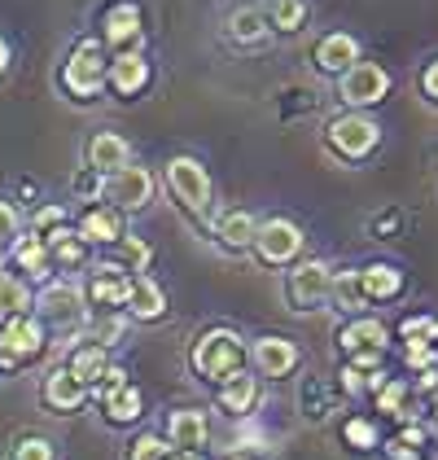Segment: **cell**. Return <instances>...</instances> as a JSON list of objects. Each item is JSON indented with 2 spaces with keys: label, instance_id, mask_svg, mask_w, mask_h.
<instances>
[{
  "label": "cell",
  "instance_id": "obj_1",
  "mask_svg": "<svg viewBox=\"0 0 438 460\" xmlns=\"http://www.w3.org/2000/svg\"><path fill=\"white\" fill-rule=\"evenodd\" d=\"M241 355H246V347H241V338L232 329H211L197 342V351H193V368L206 382H223V377L241 373Z\"/></svg>",
  "mask_w": 438,
  "mask_h": 460
},
{
  "label": "cell",
  "instance_id": "obj_28",
  "mask_svg": "<svg viewBox=\"0 0 438 460\" xmlns=\"http://www.w3.org/2000/svg\"><path fill=\"white\" fill-rule=\"evenodd\" d=\"M106 368H110V359H106V347H101V342H88V347L71 351V373L83 386H88V382H101Z\"/></svg>",
  "mask_w": 438,
  "mask_h": 460
},
{
  "label": "cell",
  "instance_id": "obj_23",
  "mask_svg": "<svg viewBox=\"0 0 438 460\" xmlns=\"http://www.w3.org/2000/svg\"><path fill=\"white\" fill-rule=\"evenodd\" d=\"M136 36H141V9L127 4V0L114 4V9L106 13V44L118 49V44H127V40H136Z\"/></svg>",
  "mask_w": 438,
  "mask_h": 460
},
{
  "label": "cell",
  "instance_id": "obj_42",
  "mask_svg": "<svg viewBox=\"0 0 438 460\" xmlns=\"http://www.w3.org/2000/svg\"><path fill=\"white\" fill-rule=\"evenodd\" d=\"M62 219H66V211H62V207H39V211H36V228H39V233H44V228L53 233V228H62Z\"/></svg>",
  "mask_w": 438,
  "mask_h": 460
},
{
  "label": "cell",
  "instance_id": "obj_32",
  "mask_svg": "<svg viewBox=\"0 0 438 460\" xmlns=\"http://www.w3.org/2000/svg\"><path fill=\"white\" fill-rule=\"evenodd\" d=\"M333 294H337V303L342 307H364V289H360V272H342V277H333Z\"/></svg>",
  "mask_w": 438,
  "mask_h": 460
},
{
  "label": "cell",
  "instance_id": "obj_19",
  "mask_svg": "<svg viewBox=\"0 0 438 460\" xmlns=\"http://www.w3.org/2000/svg\"><path fill=\"white\" fill-rule=\"evenodd\" d=\"M255 394H258V382L250 373H232V377H223V386H219V403H223V412L246 417L250 403H255Z\"/></svg>",
  "mask_w": 438,
  "mask_h": 460
},
{
  "label": "cell",
  "instance_id": "obj_25",
  "mask_svg": "<svg viewBox=\"0 0 438 460\" xmlns=\"http://www.w3.org/2000/svg\"><path fill=\"white\" fill-rule=\"evenodd\" d=\"M215 233H219V242H223V246H232V250L255 246L258 219L250 211H232V215H223V219L215 224Z\"/></svg>",
  "mask_w": 438,
  "mask_h": 460
},
{
  "label": "cell",
  "instance_id": "obj_40",
  "mask_svg": "<svg viewBox=\"0 0 438 460\" xmlns=\"http://www.w3.org/2000/svg\"><path fill=\"white\" fill-rule=\"evenodd\" d=\"M434 347H430V342H407V364H412V368H434Z\"/></svg>",
  "mask_w": 438,
  "mask_h": 460
},
{
  "label": "cell",
  "instance_id": "obj_24",
  "mask_svg": "<svg viewBox=\"0 0 438 460\" xmlns=\"http://www.w3.org/2000/svg\"><path fill=\"white\" fill-rule=\"evenodd\" d=\"M27 312H31V285L22 281V277L0 272V324L13 316H27Z\"/></svg>",
  "mask_w": 438,
  "mask_h": 460
},
{
  "label": "cell",
  "instance_id": "obj_31",
  "mask_svg": "<svg viewBox=\"0 0 438 460\" xmlns=\"http://www.w3.org/2000/svg\"><path fill=\"white\" fill-rule=\"evenodd\" d=\"M232 36L241 40V44H255V40L267 36V18L258 9H237L232 13Z\"/></svg>",
  "mask_w": 438,
  "mask_h": 460
},
{
  "label": "cell",
  "instance_id": "obj_46",
  "mask_svg": "<svg viewBox=\"0 0 438 460\" xmlns=\"http://www.w3.org/2000/svg\"><path fill=\"white\" fill-rule=\"evenodd\" d=\"M421 84H425V93L438 102V62H430V71H425V79H421Z\"/></svg>",
  "mask_w": 438,
  "mask_h": 460
},
{
  "label": "cell",
  "instance_id": "obj_5",
  "mask_svg": "<svg viewBox=\"0 0 438 460\" xmlns=\"http://www.w3.org/2000/svg\"><path fill=\"white\" fill-rule=\"evenodd\" d=\"M101 198H106L114 211H141L149 198H153V176H149L145 167H123V172H114V176L101 180Z\"/></svg>",
  "mask_w": 438,
  "mask_h": 460
},
{
  "label": "cell",
  "instance_id": "obj_37",
  "mask_svg": "<svg viewBox=\"0 0 438 460\" xmlns=\"http://www.w3.org/2000/svg\"><path fill=\"white\" fill-rule=\"evenodd\" d=\"M118 254L132 263L127 272H145V263H149V250H145V242H136V237H123L118 242Z\"/></svg>",
  "mask_w": 438,
  "mask_h": 460
},
{
  "label": "cell",
  "instance_id": "obj_18",
  "mask_svg": "<svg viewBox=\"0 0 438 460\" xmlns=\"http://www.w3.org/2000/svg\"><path fill=\"white\" fill-rule=\"evenodd\" d=\"M360 62V44H355V36H325L320 44H316V66L320 71H337V75H346L351 66Z\"/></svg>",
  "mask_w": 438,
  "mask_h": 460
},
{
  "label": "cell",
  "instance_id": "obj_38",
  "mask_svg": "<svg viewBox=\"0 0 438 460\" xmlns=\"http://www.w3.org/2000/svg\"><path fill=\"white\" fill-rule=\"evenodd\" d=\"M13 460H53V443L48 438H27L13 447Z\"/></svg>",
  "mask_w": 438,
  "mask_h": 460
},
{
  "label": "cell",
  "instance_id": "obj_2",
  "mask_svg": "<svg viewBox=\"0 0 438 460\" xmlns=\"http://www.w3.org/2000/svg\"><path fill=\"white\" fill-rule=\"evenodd\" d=\"M106 71H110V62L101 58V44L83 40V44H74V53L66 58L62 84H66V93L88 102V97H97V93L106 88Z\"/></svg>",
  "mask_w": 438,
  "mask_h": 460
},
{
  "label": "cell",
  "instance_id": "obj_14",
  "mask_svg": "<svg viewBox=\"0 0 438 460\" xmlns=\"http://www.w3.org/2000/svg\"><path fill=\"white\" fill-rule=\"evenodd\" d=\"M167 438H171L180 452H197V447H206V438H211L206 412H197V408H180V412H171V421H167Z\"/></svg>",
  "mask_w": 438,
  "mask_h": 460
},
{
  "label": "cell",
  "instance_id": "obj_26",
  "mask_svg": "<svg viewBox=\"0 0 438 460\" xmlns=\"http://www.w3.org/2000/svg\"><path fill=\"white\" fill-rule=\"evenodd\" d=\"M342 347L355 355V351H381L386 347V324L381 320H355L342 329Z\"/></svg>",
  "mask_w": 438,
  "mask_h": 460
},
{
  "label": "cell",
  "instance_id": "obj_27",
  "mask_svg": "<svg viewBox=\"0 0 438 460\" xmlns=\"http://www.w3.org/2000/svg\"><path fill=\"white\" fill-rule=\"evenodd\" d=\"M141 408H145V399H141V390L136 386H110L106 390V417L114 425H127L141 417Z\"/></svg>",
  "mask_w": 438,
  "mask_h": 460
},
{
  "label": "cell",
  "instance_id": "obj_47",
  "mask_svg": "<svg viewBox=\"0 0 438 460\" xmlns=\"http://www.w3.org/2000/svg\"><path fill=\"white\" fill-rule=\"evenodd\" d=\"M4 66H9V44L0 40V75H4Z\"/></svg>",
  "mask_w": 438,
  "mask_h": 460
},
{
  "label": "cell",
  "instance_id": "obj_41",
  "mask_svg": "<svg viewBox=\"0 0 438 460\" xmlns=\"http://www.w3.org/2000/svg\"><path fill=\"white\" fill-rule=\"evenodd\" d=\"M258 447H263V429L255 421H246L241 434H237V452H258Z\"/></svg>",
  "mask_w": 438,
  "mask_h": 460
},
{
  "label": "cell",
  "instance_id": "obj_36",
  "mask_svg": "<svg viewBox=\"0 0 438 460\" xmlns=\"http://www.w3.org/2000/svg\"><path fill=\"white\" fill-rule=\"evenodd\" d=\"M132 460H167V443L158 434H141L132 443Z\"/></svg>",
  "mask_w": 438,
  "mask_h": 460
},
{
  "label": "cell",
  "instance_id": "obj_13",
  "mask_svg": "<svg viewBox=\"0 0 438 460\" xmlns=\"http://www.w3.org/2000/svg\"><path fill=\"white\" fill-rule=\"evenodd\" d=\"M106 84L118 93V97H136V93L149 84V62L141 53H118V58L110 62Z\"/></svg>",
  "mask_w": 438,
  "mask_h": 460
},
{
  "label": "cell",
  "instance_id": "obj_10",
  "mask_svg": "<svg viewBox=\"0 0 438 460\" xmlns=\"http://www.w3.org/2000/svg\"><path fill=\"white\" fill-rule=\"evenodd\" d=\"M386 88H390V75L381 71L377 62H355L351 71L342 75V102L346 106H372V102L386 97Z\"/></svg>",
  "mask_w": 438,
  "mask_h": 460
},
{
  "label": "cell",
  "instance_id": "obj_43",
  "mask_svg": "<svg viewBox=\"0 0 438 460\" xmlns=\"http://www.w3.org/2000/svg\"><path fill=\"white\" fill-rule=\"evenodd\" d=\"M118 333H123V316H110V320H101V324H97V338H101V347H106V342H114Z\"/></svg>",
  "mask_w": 438,
  "mask_h": 460
},
{
  "label": "cell",
  "instance_id": "obj_29",
  "mask_svg": "<svg viewBox=\"0 0 438 460\" xmlns=\"http://www.w3.org/2000/svg\"><path fill=\"white\" fill-rule=\"evenodd\" d=\"M44 246L53 254V263H62V268H79V263H83V242H79V233H71L66 224L53 228V233L44 237Z\"/></svg>",
  "mask_w": 438,
  "mask_h": 460
},
{
  "label": "cell",
  "instance_id": "obj_35",
  "mask_svg": "<svg viewBox=\"0 0 438 460\" xmlns=\"http://www.w3.org/2000/svg\"><path fill=\"white\" fill-rule=\"evenodd\" d=\"M403 399H407V386H403V382H386V386H381V394H377V408H381V412H395V417H403Z\"/></svg>",
  "mask_w": 438,
  "mask_h": 460
},
{
  "label": "cell",
  "instance_id": "obj_9",
  "mask_svg": "<svg viewBox=\"0 0 438 460\" xmlns=\"http://www.w3.org/2000/svg\"><path fill=\"white\" fill-rule=\"evenodd\" d=\"M255 246L263 263H290L293 254L302 250V228L293 219H267V224H258Z\"/></svg>",
  "mask_w": 438,
  "mask_h": 460
},
{
  "label": "cell",
  "instance_id": "obj_45",
  "mask_svg": "<svg viewBox=\"0 0 438 460\" xmlns=\"http://www.w3.org/2000/svg\"><path fill=\"white\" fill-rule=\"evenodd\" d=\"M377 359H381V351H355V364H351V368H360V373H372V368H377Z\"/></svg>",
  "mask_w": 438,
  "mask_h": 460
},
{
  "label": "cell",
  "instance_id": "obj_30",
  "mask_svg": "<svg viewBox=\"0 0 438 460\" xmlns=\"http://www.w3.org/2000/svg\"><path fill=\"white\" fill-rule=\"evenodd\" d=\"M276 31H298L307 22V0H272V18Z\"/></svg>",
  "mask_w": 438,
  "mask_h": 460
},
{
  "label": "cell",
  "instance_id": "obj_12",
  "mask_svg": "<svg viewBox=\"0 0 438 460\" xmlns=\"http://www.w3.org/2000/svg\"><path fill=\"white\" fill-rule=\"evenodd\" d=\"M132 163V145L123 141L118 132H97L92 145H88V167L97 172V176H114V172H123Z\"/></svg>",
  "mask_w": 438,
  "mask_h": 460
},
{
  "label": "cell",
  "instance_id": "obj_20",
  "mask_svg": "<svg viewBox=\"0 0 438 460\" xmlns=\"http://www.w3.org/2000/svg\"><path fill=\"white\" fill-rule=\"evenodd\" d=\"M127 307H132V316H136V320H158V316H167V298H162V289L149 281V277H132V294H127Z\"/></svg>",
  "mask_w": 438,
  "mask_h": 460
},
{
  "label": "cell",
  "instance_id": "obj_49",
  "mask_svg": "<svg viewBox=\"0 0 438 460\" xmlns=\"http://www.w3.org/2000/svg\"><path fill=\"white\" fill-rule=\"evenodd\" d=\"M0 263H4V250H0Z\"/></svg>",
  "mask_w": 438,
  "mask_h": 460
},
{
  "label": "cell",
  "instance_id": "obj_16",
  "mask_svg": "<svg viewBox=\"0 0 438 460\" xmlns=\"http://www.w3.org/2000/svg\"><path fill=\"white\" fill-rule=\"evenodd\" d=\"M127 233H123V215L114 211V207H97V211H88L79 219V242H97V246H114V242H123Z\"/></svg>",
  "mask_w": 438,
  "mask_h": 460
},
{
  "label": "cell",
  "instance_id": "obj_11",
  "mask_svg": "<svg viewBox=\"0 0 438 460\" xmlns=\"http://www.w3.org/2000/svg\"><path fill=\"white\" fill-rule=\"evenodd\" d=\"M127 294H132V277L123 263H97L92 268V285H88V298L101 303V307H127Z\"/></svg>",
  "mask_w": 438,
  "mask_h": 460
},
{
  "label": "cell",
  "instance_id": "obj_33",
  "mask_svg": "<svg viewBox=\"0 0 438 460\" xmlns=\"http://www.w3.org/2000/svg\"><path fill=\"white\" fill-rule=\"evenodd\" d=\"M346 443L351 447H360V452H368V447H377V425L372 421H364V417H355V421H346Z\"/></svg>",
  "mask_w": 438,
  "mask_h": 460
},
{
  "label": "cell",
  "instance_id": "obj_50",
  "mask_svg": "<svg viewBox=\"0 0 438 460\" xmlns=\"http://www.w3.org/2000/svg\"><path fill=\"white\" fill-rule=\"evenodd\" d=\"M403 460H416V456H403Z\"/></svg>",
  "mask_w": 438,
  "mask_h": 460
},
{
  "label": "cell",
  "instance_id": "obj_8",
  "mask_svg": "<svg viewBox=\"0 0 438 460\" xmlns=\"http://www.w3.org/2000/svg\"><path fill=\"white\" fill-rule=\"evenodd\" d=\"M328 294H333V272H328V263L320 259H307V263H298L290 272V303L293 307H320Z\"/></svg>",
  "mask_w": 438,
  "mask_h": 460
},
{
  "label": "cell",
  "instance_id": "obj_17",
  "mask_svg": "<svg viewBox=\"0 0 438 460\" xmlns=\"http://www.w3.org/2000/svg\"><path fill=\"white\" fill-rule=\"evenodd\" d=\"M83 399H88V386L74 377L71 368L48 373V382H44V403H48V408H57V412H74Z\"/></svg>",
  "mask_w": 438,
  "mask_h": 460
},
{
  "label": "cell",
  "instance_id": "obj_3",
  "mask_svg": "<svg viewBox=\"0 0 438 460\" xmlns=\"http://www.w3.org/2000/svg\"><path fill=\"white\" fill-rule=\"evenodd\" d=\"M167 184H171V193H176V202H180L184 211L202 215L206 211V202H211V176H206V167L197 163V158H171L167 163Z\"/></svg>",
  "mask_w": 438,
  "mask_h": 460
},
{
  "label": "cell",
  "instance_id": "obj_48",
  "mask_svg": "<svg viewBox=\"0 0 438 460\" xmlns=\"http://www.w3.org/2000/svg\"><path fill=\"white\" fill-rule=\"evenodd\" d=\"M171 460H206L202 452H180V456H171Z\"/></svg>",
  "mask_w": 438,
  "mask_h": 460
},
{
  "label": "cell",
  "instance_id": "obj_39",
  "mask_svg": "<svg viewBox=\"0 0 438 460\" xmlns=\"http://www.w3.org/2000/svg\"><path fill=\"white\" fill-rule=\"evenodd\" d=\"M18 224H22L18 211H13L9 202H0V250H4V242H13V237H18Z\"/></svg>",
  "mask_w": 438,
  "mask_h": 460
},
{
  "label": "cell",
  "instance_id": "obj_34",
  "mask_svg": "<svg viewBox=\"0 0 438 460\" xmlns=\"http://www.w3.org/2000/svg\"><path fill=\"white\" fill-rule=\"evenodd\" d=\"M403 338H407V342H434L438 338V320H430V316L403 320Z\"/></svg>",
  "mask_w": 438,
  "mask_h": 460
},
{
  "label": "cell",
  "instance_id": "obj_22",
  "mask_svg": "<svg viewBox=\"0 0 438 460\" xmlns=\"http://www.w3.org/2000/svg\"><path fill=\"white\" fill-rule=\"evenodd\" d=\"M360 289H364V298H395L403 289V272L390 263H368L360 272Z\"/></svg>",
  "mask_w": 438,
  "mask_h": 460
},
{
  "label": "cell",
  "instance_id": "obj_44",
  "mask_svg": "<svg viewBox=\"0 0 438 460\" xmlns=\"http://www.w3.org/2000/svg\"><path fill=\"white\" fill-rule=\"evenodd\" d=\"M342 386L351 390V394H360V390H368V386H364V373H360V368H342Z\"/></svg>",
  "mask_w": 438,
  "mask_h": 460
},
{
  "label": "cell",
  "instance_id": "obj_15",
  "mask_svg": "<svg viewBox=\"0 0 438 460\" xmlns=\"http://www.w3.org/2000/svg\"><path fill=\"white\" fill-rule=\"evenodd\" d=\"M255 364L263 377H285V373H293V364H298V347H293L290 338H258Z\"/></svg>",
  "mask_w": 438,
  "mask_h": 460
},
{
  "label": "cell",
  "instance_id": "obj_21",
  "mask_svg": "<svg viewBox=\"0 0 438 460\" xmlns=\"http://www.w3.org/2000/svg\"><path fill=\"white\" fill-rule=\"evenodd\" d=\"M13 263H18L27 277H48L53 254H48V246H44V237L27 233V237H18V242H13Z\"/></svg>",
  "mask_w": 438,
  "mask_h": 460
},
{
  "label": "cell",
  "instance_id": "obj_7",
  "mask_svg": "<svg viewBox=\"0 0 438 460\" xmlns=\"http://www.w3.org/2000/svg\"><path fill=\"white\" fill-rule=\"evenodd\" d=\"M44 347V324L31 316H13L0 324V359L13 368V364H22V359H31L39 355Z\"/></svg>",
  "mask_w": 438,
  "mask_h": 460
},
{
  "label": "cell",
  "instance_id": "obj_4",
  "mask_svg": "<svg viewBox=\"0 0 438 460\" xmlns=\"http://www.w3.org/2000/svg\"><path fill=\"white\" fill-rule=\"evenodd\" d=\"M36 307L48 329H79L83 324V289L74 281H53L39 289Z\"/></svg>",
  "mask_w": 438,
  "mask_h": 460
},
{
  "label": "cell",
  "instance_id": "obj_6",
  "mask_svg": "<svg viewBox=\"0 0 438 460\" xmlns=\"http://www.w3.org/2000/svg\"><path fill=\"white\" fill-rule=\"evenodd\" d=\"M381 141V128L364 119V114H346V119H333L328 123V145L337 149V154H346V158H364L372 154Z\"/></svg>",
  "mask_w": 438,
  "mask_h": 460
}]
</instances>
